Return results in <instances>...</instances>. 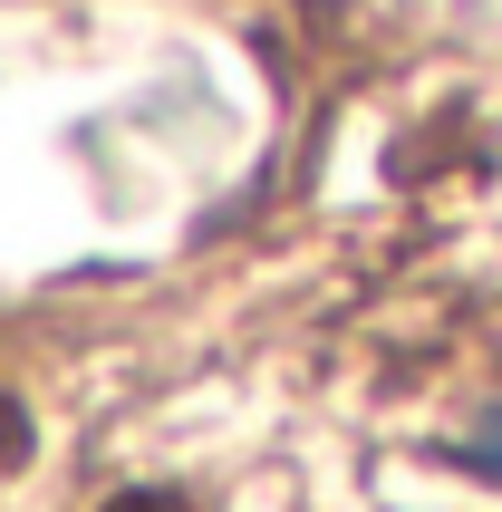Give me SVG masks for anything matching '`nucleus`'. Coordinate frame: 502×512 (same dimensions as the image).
<instances>
[]
</instances>
